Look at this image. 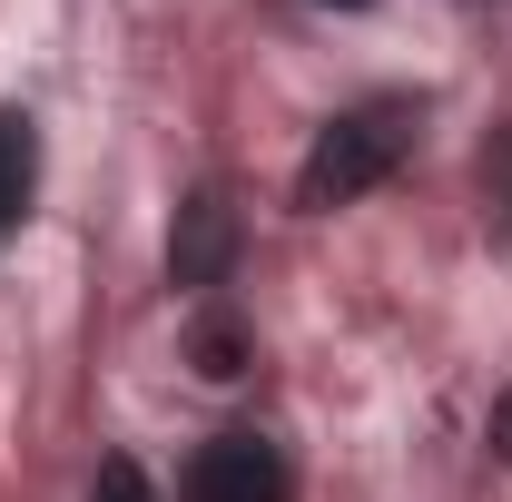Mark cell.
Wrapping results in <instances>:
<instances>
[{"label":"cell","instance_id":"obj_7","mask_svg":"<svg viewBox=\"0 0 512 502\" xmlns=\"http://www.w3.org/2000/svg\"><path fill=\"white\" fill-rule=\"evenodd\" d=\"M483 197H493V217L512 227V138H493V148H483Z\"/></svg>","mask_w":512,"mask_h":502},{"label":"cell","instance_id":"obj_1","mask_svg":"<svg viewBox=\"0 0 512 502\" xmlns=\"http://www.w3.org/2000/svg\"><path fill=\"white\" fill-rule=\"evenodd\" d=\"M414 128L424 109L414 99H365V109H345V119L316 128V148H306V168H296V207H345V197L384 188L394 168H404V148H414Z\"/></svg>","mask_w":512,"mask_h":502},{"label":"cell","instance_id":"obj_3","mask_svg":"<svg viewBox=\"0 0 512 502\" xmlns=\"http://www.w3.org/2000/svg\"><path fill=\"white\" fill-rule=\"evenodd\" d=\"M227 266H237V207L217 188H197L168 227V276L178 286H227Z\"/></svg>","mask_w":512,"mask_h":502},{"label":"cell","instance_id":"obj_4","mask_svg":"<svg viewBox=\"0 0 512 502\" xmlns=\"http://www.w3.org/2000/svg\"><path fill=\"white\" fill-rule=\"evenodd\" d=\"M30 188H40V138L20 109H0V237L30 217Z\"/></svg>","mask_w":512,"mask_h":502},{"label":"cell","instance_id":"obj_6","mask_svg":"<svg viewBox=\"0 0 512 502\" xmlns=\"http://www.w3.org/2000/svg\"><path fill=\"white\" fill-rule=\"evenodd\" d=\"M89 502H158V493H148V473H138L128 453H109V463H99V483H89Z\"/></svg>","mask_w":512,"mask_h":502},{"label":"cell","instance_id":"obj_5","mask_svg":"<svg viewBox=\"0 0 512 502\" xmlns=\"http://www.w3.org/2000/svg\"><path fill=\"white\" fill-rule=\"evenodd\" d=\"M197 375H247V335H237V325H227V315H207V325H197Z\"/></svg>","mask_w":512,"mask_h":502},{"label":"cell","instance_id":"obj_9","mask_svg":"<svg viewBox=\"0 0 512 502\" xmlns=\"http://www.w3.org/2000/svg\"><path fill=\"white\" fill-rule=\"evenodd\" d=\"M335 10H365V0H335Z\"/></svg>","mask_w":512,"mask_h":502},{"label":"cell","instance_id":"obj_2","mask_svg":"<svg viewBox=\"0 0 512 502\" xmlns=\"http://www.w3.org/2000/svg\"><path fill=\"white\" fill-rule=\"evenodd\" d=\"M188 502H296V473L266 434H217L188 463Z\"/></svg>","mask_w":512,"mask_h":502},{"label":"cell","instance_id":"obj_8","mask_svg":"<svg viewBox=\"0 0 512 502\" xmlns=\"http://www.w3.org/2000/svg\"><path fill=\"white\" fill-rule=\"evenodd\" d=\"M493 453H503V463H512V394H503V404H493Z\"/></svg>","mask_w":512,"mask_h":502}]
</instances>
